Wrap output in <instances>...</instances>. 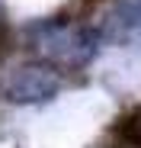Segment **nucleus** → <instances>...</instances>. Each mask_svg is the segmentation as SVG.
I'll return each mask as SVG.
<instances>
[{"label": "nucleus", "instance_id": "nucleus-1", "mask_svg": "<svg viewBox=\"0 0 141 148\" xmlns=\"http://www.w3.org/2000/svg\"><path fill=\"white\" fill-rule=\"evenodd\" d=\"M32 45H35V55L48 68H55V71H80L96 55L100 32L58 19V23H42V26H35Z\"/></svg>", "mask_w": 141, "mask_h": 148}, {"label": "nucleus", "instance_id": "nucleus-2", "mask_svg": "<svg viewBox=\"0 0 141 148\" xmlns=\"http://www.w3.org/2000/svg\"><path fill=\"white\" fill-rule=\"evenodd\" d=\"M58 90H61V77H58V71L48 68L45 61L19 64L16 71L7 74V81H3V97L10 103H19V106L48 103V100L58 97Z\"/></svg>", "mask_w": 141, "mask_h": 148}, {"label": "nucleus", "instance_id": "nucleus-3", "mask_svg": "<svg viewBox=\"0 0 141 148\" xmlns=\"http://www.w3.org/2000/svg\"><path fill=\"white\" fill-rule=\"evenodd\" d=\"M96 32H100V42H112V45L128 42L132 36H138L141 32V0H125V3H119L103 19V26Z\"/></svg>", "mask_w": 141, "mask_h": 148}, {"label": "nucleus", "instance_id": "nucleus-4", "mask_svg": "<svg viewBox=\"0 0 141 148\" xmlns=\"http://www.w3.org/2000/svg\"><path fill=\"white\" fill-rule=\"evenodd\" d=\"M119 132H122L132 145H138V148H141V106H135V110L119 122Z\"/></svg>", "mask_w": 141, "mask_h": 148}]
</instances>
